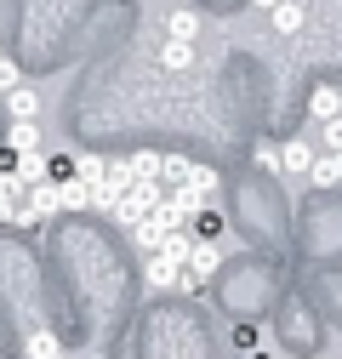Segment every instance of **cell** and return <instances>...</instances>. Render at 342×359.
<instances>
[{
	"label": "cell",
	"mask_w": 342,
	"mask_h": 359,
	"mask_svg": "<svg viewBox=\"0 0 342 359\" xmlns=\"http://www.w3.org/2000/svg\"><path fill=\"white\" fill-rule=\"evenodd\" d=\"M160 194H165V183H132V189L114 200V217H120V222H137V217H149V211L160 205Z\"/></svg>",
	"instance_id": "6da1fadb"
},
{
	"label": "cell",
	"mask_w": 342,
	"mask_h": 359,
	"mask_svg": "<svg viewBox=\"0 0 342 359\" xmlns=\"http://www.w3.org/2000/svg\"><path fill=\"white\" fill-rule=\"evenodd\" d=\"M149 262H143V280H149V291H177V274H183V262L171 257V251H143Z\"/></svg>",
	"instance_id": "7a4b0ae2"
},
{
	"label": "cell",
	"mask_w": 342,
	"mask_h": 359,
	"mask_svg": "<svg viewBox=\"0 0 342 359\" xmlns=\"http://www.w3.org/2000/svg\"><path fill=\"white\" fill-rule=\"evenodd\" d=\"M303 114H308L314 126H325L331 114H342V86H331V80H325V86H314L308 103H303Z\"/></svg>",
	"instance_id": "3957f363"
},
{
	"label": "cell",
	"mask_w": 342,
	"mask_h": 359,
	"mask_svg": "<svg viewBox=\"0 0 342 359\" xmlns=\"http://www.w3.org/2000/svg\"><path fill=\"white\" fill-rule=\"evenodd\" d=\"M6 149H12V154H46L40 120H12V126H6Z\"/></svg>",
	"instance_id": "277c9868"
},
{
	"label": "cell",
	"mask_w": 342,
	"mask_h": 359,
	"mask_svg": "<svg viewBox=\"0 0 342 359\" xmlns=\"http://www.w3.org/2000/svg\"><path fill=\"white\" fill-rule=\"evenodd\" d=\"M223 229H228V222H223V211L211 205V200H205V205H194V217H189V234H194V240H211V245H217V240H223Z\"/></svg>",
	"instance_id": "5b68a950"
},
{
	"label": "cell",
	"mask_w": 342,
	"mask_h": 359,
	"mask_svg": "<svg viewBox=\"0 0 342 359\" xmlns=\"http://www.w3.org/2000/svg\"><path fill=\"white\" fill-rule=\"evenodd\" d=\"M0 103H6V120H40V92H34L29 80H23V86H12V92L0 97Z\"/></svg>",
	"instance_id": "8992f818"
},
{
	"label": "cell",
	"mask_w": 342,
	"mask_h": 359,
	"mask_svg": "<svg viewBox=\"0 0 342 359\" xmlns=\"http://www.w3.org/2000/svg\"><path fill=\"white\" fill-rule=\"evenodd\" d=\"M308 165H314V149H308L303 137L280 143V177H308Z\"/></svg>",
	"instance_id": "52a82bcc"
},
{
	"label": "cell",
	"mask_w": 342,
	"mask_h": 359,
	"mask_svg": "<svg viewBox=\"0 0 342 359\" xmlns=\"http://www.w3.org/2000/svg\"><path fill=\"white\" fill-rule=\"evenodd\" d=\"M183 183H189L194 194H205V200H211V194L223 189V171H217V165H205V160H189V165H183Z\"/></svg>",
	"instance_id": "ba28073f"
},
{
	"label": "cell",
	"mask_w": 342,
	"mask_h": 359,
	"mask_svg": "<svg viewBox=\"0 0 342 359\" xmlns=\"http://www.w3.org/2000/svg\"><path fill=\"white\" fill-rule=\"evenodd\" d=\"M308 183L314 189H342V154H314V165H308Z\"/></svg>",
	"instance_id": "9c48e42d"
},
{
	"label": "cell",
	"mask_w": 342,
	"mask_h": 359,
	"mask_svg": "<svg viewBox=\"0 0 342 359\" xmlns=\"http://www.w3.org/2000/svg\"><path fill=\"white\" fill-rule=\"evenodd\" d=\"M194 63V40H160V69L165 74H183Z\"/></svg>",
	"instance_id": "30bf717a"
},
{
	"label": "cell",
	"mask_w": 342,
	"mask_h": 359,
	"mask_svg": "<svg viewBox=\"0 0 342 359\" xmlns=\"http://www.w3.org/2000/svg\"><path fill=\"white\" fill-rule=\"evenodd\" d=\"M125 165H132V183H160V165H165V154L137 149V154H125Z\"/></svg>",
	"instance_id": "8fae6325"
},
{
	"label": "cell",
	"mask_w": 342,
	"mask_h": 359,
	"mask_svg": "<svg viewBox=\"0 0 342 359\" xmlns=\"http://www.w3.org/2000/svg\"><path fill=\"white\" fill-rule=\"evenodd\" d=\"M194 34H200V12H194V6L165 12V40H194Z\"/></svg>",
	"instance_id": "7c38bea8"
},
{
	"label": "cell",
	"mask_w": 342,
	"mask_h": 359,
	"mask_svg": "<svg viewBox=\"0 0 342 359\" xmlns=\"http://www.w3.org/2000/svg\"><path fill=\"white\" fill-rule=\"evenodd\" d=\"M125 229H132V245H137V251H160V240H165V229L154 222V211L137 217V222H125Z\"/></svg>",
	"instance_id": "4fadbf2b"
},
{
	"label": "cell",
	"mask_w": 342,
	"mask_h": 359,
	"mask_svg": "<svg viewBox=\"0 0 342 359\" xmlns=\"http://www.w3.org/2000/svg\"><path fill=\"white\" fill-rule=\"evenodd\" d=\"M228 348H234L240 359H251L256 348H263V331H256V325H245V320H240V325H234V337H228Z\"/></svg>",
	"instance_id": "5bb4252c"
},
{
	"label": "cell",
	"mask_w": 342,
	"mask_h": 359,
	"mask_svg": "<svg viewBox=\"0 0 342 359\" xmlns=\"http://www.w3.org/2000/svg\"><path fill=\"white\" fill-rule=\"evenodd\" d=\"M268 18H274V29H280V34H296V29H303V6H296V0H280Z\"/></svg>",
	"instance_id": "9a60e30c"
},
{
	"label": "cell",
	"mask_w": 342,
	"mask_h": 359,
	"mask_svg": "<svg viewBox=\"0 0 342 359\" xmlns=\"http://www.w3.org/2000/svg\"><path fill=\"white\" fill-rule=\"evenodd\" d=\"M251 165H256V171H274V177H280V143H268V137H263V143L251 149Z\"/></svg>",
	"instance_id": "2e32d148"
},
{
	"label": "cell",
	"mask_w": 342,
	"mask_h": 359,
	"mask_svg": "<svg viewBox=\"0 0 342 359\" xmlns=\"http://www.w3.org/2000/svg\"><path fill=\"white\" fill-rule=\"evenodd\" d=\"M12 86H23V69H18V57H12L6 46H0V97H6Z\"/></svg>",
	"instance_id": "e0dca14e"
},
{
	"label": "cell",
	"mask_w": 342,
	"mask_h": 359,
	"mask_svg": "<svg viewBox=\"0 0 342 359\" xmlns=\"http://www.w3.org/2000/svg\"><path fill=\"white\" fill-rule=\"evenodd\" d=\"M320 143H325L331 154H342V114H331V120L320 126Z\"/></svg>",
	"instance_id": "ac0fdd59"
},
{
	"label": "cell",
	"mask_w": 342,
	"mask_h": 359,
	"mask_svg": "<svg viewBox=\"0 0 342 359\" xmlns=\"http://www.w3.org/2000/svg\"><path fill=\"white\" fill-rule=\"evenodd\" d=\"M29 359H57V337H46V331L29 337Z\"/></svg>",
	"instance_id": "d6986e66"
},
{
	"label": "cell",
	"mask_w": 342,
	"mask_h": 359,
	"mask_svg": "<svg viewBox=\"0 0 342 359\" xmlns=\"http://www.w3.org/2000/svg\"><path fill=\"white\" fill-rule=\"evenodd\" d=\"M46 177H52V183H69V177H74V160H52Z\"/></svg>",
	"instance_id": "ffe728a7"
},
{
	"label": "cell",
	"mask_w": 342,
	"mask_h": 359,
	"mask_svg": "<svg viewBox=\"0 0 342 359\" xmlns=\"http://www.w3.org/2000/svg\"><path fill=\"white\" fill-rule=\"evenodd\" d=\"M251 6H256V12H274V6H280V0H251Z\"/></svg>",
	"instance_id": "44dd1931"
},
{
	"label": "cell",
	"mask_w": 342,
	"mask_h": 359,
	"mask_svg": "<svg viewBox=\"0 0 342 359\" xmlns=\"http://www.w3.org/2000/svg\"><path fill=\"white\" fill-rule=\"evenodd\" d=\"M251 359H274V353H268V348H256V353H251Z\"/></svg>",
	"instance_id": "7402d4cb"
},
{
	"label": "cell",
	"mask_w": 342,
	"mask_h": 359,
	"mask_svg": "<svg viewBox=\"0 0 342 359\" xmlns=\"http://www.w3.org/2000/svg\"><path fill=\"white\" fill-rule=\"evenodd\" d=\"M308 359H320V353H308Z\"/></svg>",
	"instance_id": "603a6c76"
}]
</instances>
